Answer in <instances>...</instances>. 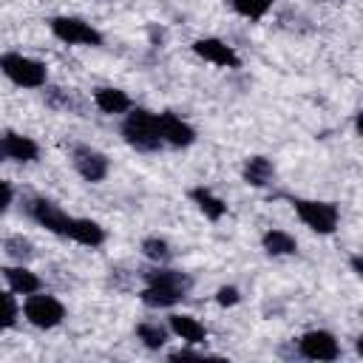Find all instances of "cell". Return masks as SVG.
Listing matches in <instances>:
<instances>
[{
	"mask_svg": "<svg viewBox=\"0 0 363 363\" xmlns=\"http://www.w3.org/2000/svg\"><path fill=\"white\" fill-rule=\"evenodd\" d=\"M142 278H145V289L139 292V298L145 306H153V309H167L184 301L187 292L193 289V278L187 272L170 269L164 264H156V269H145Z\"/></svg>",
	"mask_w": 363,
	"mask_h": 363,
	"instance_id": "obj_1",
	"label": "cell"
},
{
	"mask_svg": "<svg viewBox=\"0 0 363 363\" xmlns=\"http://www.w3.org/2000/svg\"><path fill=\"white\" fill-rule=\"evenodd\" d=\"M122 139L139 153H156L164 145L159 130V113L147 108H130V113L122 122Z\"/></svg>",
	"mask_w": 363,
	"mask_h": 363,
	"instance_id": "obj_2",
	"label": "cell"
},
{
	"mask_svg": "<svg viewBox=\"0 0 363 363\" xmlns=\"http://www.w3.org/2000/svg\"><path fill=\"white\" fill-rule=\"evenodd\" d=\"M0 74L6 79H11L17 88H43L48 79L45 62L26 57V54H17V51L0 54Z\"/></svg>",
	"mask_w": 363,
	"mask_h": 363,
	"instance_id": "obj_3",
	"label": "cell"
},
{
	"mask_svg": "<svg viewBox=\"0 0 363 363\" xmlns=\"http://www.w3.org/2000/svg\"><path fill=\"white\" fill-rule=\"evenodd\" d=\"M298 218L318 235H332L340 221V210L335 201H315V199H292Z\"/></svg>",
	"mask_w": 363,
	"mask_h": 363,
	"instance_id": "obj_4",
	"label": "cell"
},
{
	"mask_svg": "<svg viewBox=\"0 0 363 363\" xmlns=\"http://www.w3.org/2000/svg\"><path fill=\"white\" fill-rule=\"evenodd\" d=\"M48 28L65 45H102V31L94 28L91 23H85L82 17L60 14V17L48 20Z\"/></svg>",
	"mask_w": 363,
	"mask_h": 363,
	"instance_id": "obj_5",
	"label": "cell"
},
{
	"mask_svg": "<svg viewBox=\"0 0 363 363\" xmlns=\"http://www.w3.org/2000/svg\"><path fill=\"white\" fill-rule=\"evenodd\" d=\"M23 315H26V320H28L31 326H37V329H54V326L62 323L65 306H62V301H57L54 295H40V289H37V292L26 295V301H23Z\"/></svg>",
	"mask_w": 363,
	"mask_h": 363,
	"instance_id": "obj_6",
	"label": "cell"
},
{
	"mask_svg": "<svg viewBox=\"0 0 363 363\" xmlns=\"http://www.w3.org/2000/svg\"><path fill=\"white\" fill-rule=\"evenodd\" d=\"M298 354L306 360H318V363H332L340 357V343L332 332L326 329H309L298 337Z\"/></svg>",
	"mask_w": 363,
	"mask_h": 363,
	"instance_id": "obj_7",
	"label": "cell"
},
{
	"mask_svg": "<svg viewBox=\"0 0 363 363\" xmlns=\"http://www.w3.org/2000/svg\"><path fill=\"white\" fill-rule=\"evenodd\" d=\"M26 210H28V216H31L40 227H45L48 233H54V235H68V227H71L74 216H68L57 201L37 196V199H31V201L26 204Z\"/></svg>",
	"mask_w": 363,
	"mask_h": 363,
	"instance_id": "obj_8",
	"label": "cell"
},
{
	"mask_svg": "<svg viewBox=\"0 0 363 363\" xmlns=\"http://www.w3.org/2000/svg\"><path fill=\"white\" fill-rule=\"evenodd\" d=\"M71 162H74V170H77L85 182H91V184L102 182V179L108 176V170H111L108 156H105L102 150L91 147V145H74V147H71Z\"/></svg>",
	"mask_w": 363,
	"mask_h": 363,
	"instance_id": "obj_9",
	"label": "cell"
},
{
	"mask_svg": "<svg viewBox=\"0 0 363 363\" xmlns=\"http://www.w3.org/2000/svg\"><path fill=\"white\" fill-rule=\"evenodd\" d=\"M193 51H196L204 62H213V65H218V68H238V65H241V57L235 54V48L227 45L224 40H218V37H199V40L193 43Z\"/></svg>",
	"mask_w": 363,
	"mask_h": 363,
	"instance_id": "obj_10",
	"label": "cell"
},
{
	"mask_svg": "<svg viewBox=\"0 0 363 363\" xmlns=\"http://www.w3.org/2000/svg\"><path fill=\"white\" fill-rule=\"evenodd\" d=\"M159 130H162V142L170 147H190L196 142V130L190 122H184L182 116H176L173 111H162L159 113Z\"/></svg>",
	"mask_w": 363,
	"mask_h": 363,
	"instance_id": "obj_11",
	"label": "cell"
},
{
	"mask_svg": "<svg viewBox=\"0 0 363 363\" xmlns=\"http://www.w3.org/2000/svg\"><path fill=\"white\" fill-rule=\"evenodd\" d=\"M37 156H40V145L31 136H23V133H14V130H6L0 136V162L3 159H11V162H34Z\"/></svg>",
	"mask_w": 363,
	"mask_h": 363,
	"instance_id": "obj_12",
	"label": "cell"
},
{
	"mask_svg": "<svg viewBox=\"0 0 363 363\" xmlns=\"http://www.w3.org/2000/svg\"><path fill=\"white\" fill-rule=\"evenodd\" d=\"M65 238H71V241H77V244L94 250V247L105 244V227H102L99 221H94V218H77V216H74V221H71Z\"/></svg>",
	"mask_w": 363,
	"mask_h": 363,
	"instance_id": "obj_13",
	"label": "cell"
},
{
	"mask_svg": "<svg viewBox=\"0 0 363 363\" xmlns=\"http://www.w3.org/2000/svg\"><path fill=\"white\" fill-rule=\"evenodd\" d=\"M0 272H3V278H6V284H9V289H11L14 295H31V292H37V289L43 286L40 275H37V272H31L26 264L3 267Z\"/></svg>",
	"mask_w": 363,
	"mask_h": 363,
	"instance_id": "obj_14",
	"label": "cell"
},
{
	"mask_svg": "<svg viewBox=\"0 0 363 363\" xmlns=\"http://www.w3.org/2000/svg\"><path fill=\"white\" fill-rule=\"evenodd\" d=\"M241 179L250 187H267L275 179V164L267 156H250L244 162V167H241Z\"/></svg>",
	"mask_w": 363,
	"mask_h": 363,
	"instance_id": "obj_15",
	"label": "cell"
},
{
	"mask_svg": "<svg viewBox=\"0 0 363 363\" xmlns=\"http://www.w3.org/2000/svg\"><path fill=\"white\" fill-rule=\"evenodd\" d=\"M167 329H170L176 337H182L184 343H193V346L207 340V329H204V323H201L199 318H193V315H170Z\"/></svg>",
	"mask_w": 363,
	"mask_h": 363,
	"instance_id": "obj_16",
	"label": "cell"
},
{
	"mask_svg": "<svg viewBox=\"0 0 363 363\" xmlns=\"http://www.w3.org/2000/svg\"><path fill=\"white\" fill-rule=\"evenodd\" d=\"M94 105L102 111V113H128L133 108L130 96L122 91V88H96L94 91Z\"/></svg>",
	"mask_w": 363,
	"mask_h": 363,
	"instance_id": "obj_17",
	"label": "cell"
},
{
	"mask_svg": "<svg viewBox=\"0 0 363 363\" xmlns=\"http://www.w3.org/2000/svg\"><path fill=\"white\" fill-rule=\"evenodd\" d=\"M190 199L196 201V207H199L210 221H218V218L227 216V201L218 199V196H216L213 190H207V187H193V190H190Z\"/></svg>",
	"mask_w": 363,
	"mask_h": 363,
	"instance_id": "obj_18",
	"label": "cell"
},
{
	"mask_svg": "<svg viewBox=\"0 0 363 363\" xmlns=\"http://www.w3.org/2000/svg\"><path fill=\"white\" fill-rule=\"evenodd\" d=\"M261 247L267 255H295L298 252V241L286 230H267L261 235Z\"/></svg>",
	"mask_w": 363,
	"mask_h": 363,
	"instance_id": "obj_19",
	"label": "cell"
},
{
	"mask_svg": "<svg viewBox=\"0 0 363 363\" xmlns=\"http://www.w3.org/2000/svg\"><path fill=\"white\" fill-rule=\"evenodd\" d=\"M167 335H170V329L162 326V323H156V320H145V323L136 326V337H139L147 349H162V346L167 343Z\"/></svg>",
	"mask_w": 363,
	"mask_h": 363,
	"instance_id": "obj_20",
	"label": "cell"
},
{
	"mask_svg": "<svg viewBox=\"0 0 363 363\" xmlns=\"http://www.w3.org/2000/svg\"><path fill=\"white\" fill-rule=\"evenodd\" d=\"M142 255L147 261H153V264H167L173 258V247L164 238H159V235H147L142 241Z\"/></svg>",
	"mask_w": 363,
	"mask_h": 363,
	"instance_id": "obj_21",
	"label": "cell"
},
{
	"mask_svg": "<svg viewBox=\"0 0 363 363\" xmlns=\"http://www.w3.org/2000/svg\"><path fill=\"white\" fill-rule=\"evenodd\" d=\"M233 11L247 17V20H261L269 9H272V0H230Z\"/></svg>",
	"mask_w": 363,
	"mask_h": 363,
	"instance_id": "obj_22",
	"label": "cell"
},
{
	"mask_svg": "<svg viewBox=\"0 0 363 363\" xmlns=\"http://www.w3.org/2000/svg\"><path fill=\"white\" fill-rule=\"evenodd\" d=\"M3 250H6L14 261H20V264H26V261L34 258V244H31L28 238H23V235H11V238H6V241H3Z\"/></svg>",
	"mask_w": 363,
	"mask_h": 363,
	"instance_id": "obj_23",
	"label": "cell"
},
{
	"mask_svg": "<svg viewBox=\"0 0 363 363\" xmlns=\"http://www.w3.org/2000/svg\"><path fill=\"white\" fill-rule=\"evenodd\" d=\"M17 315H20V306H17L14 292L0 289V329H11L17 323Z\"/></svg>",
	"mask_w": 363,
	"mask_h": 363,
	"instance_id": "obj_24",
	"label": "cell"
},
{
	"mask_svg": "<svg viewBox=\"0 0 363 363\" xmlns=\"http://www.w3.org/2000/svg\"><path fill=\"white\" fill-rule=\"evenodd\" d=\"M238 301H241L238 286H218V292H216V303L218 306H235Z\"/></svg>",
	"mask_w": 363,
	"mask_h": 363,
	"instance_id": "obj_25",
	"label": "cell"
},
{
	"mask_svg": "<svg viewBox=\"0 0 363 363\" xmlns=\"http://www.w3.org/2000/svg\"><path fill=\"white\" fill-rule=\"evenodd\" d=\"M11 199H14V190H11V184L0 179V213H6V210H9Z\"/></svg>",
	"mask_w": 363,
	"mask_h": 363,
	"instance_id": "obj_26",
	"label": "cell"
},
{
	"mask_svg": "<svg viewBox=\"0 0 363 363\" xmlns=\"http://www.w3.org/2000/svg\"><path fill=\"white\" fill-rule=\"evenodd\" d=\"M210 354H201V352H190V349H179V352H170V360H204Z\"/></svg>",
	"mask_w": 363,
	"mask_h": 363,
	"instance_id": "obj_27",
	"label": "cell"
},
{
	"mask_svg": "<svg viewBox=\"0 0 363 363\" xmlns=\"http://www.w3.org/2000/svg\"><path fill=\"white\" fill-rule=\"evenodd\" d=\"M352 269H354V275H363V267H360V255H352Z\"/></svg>",
	"mask_w": 363,
	"mask_h": 363,
	"instance_id": "obj_28",
	"label": "cell"
}]
</instances>
